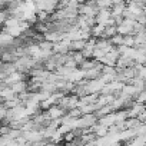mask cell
Listing matches in <instances>:
<instances>
[{
	"label": "cell",
	"instance_id": "6da1fadb",
	"mask_svg": "<svg viewBox=\"0 0 146 146\" xmlns=\"http://www.w3.org/2000/svg\"><path fill=\"white\" fill-rule=\"evenodd\" d=\"M123 2H125V0H112L113 5H119V3H123Z\"/></svg>",
	"mask_w": 146,
	"mask_h": 146
}]
</instances>
